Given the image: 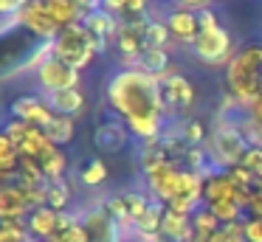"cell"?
Instances as JSON below:
<instances>
[{
	"label": "cell",
	"instance_id": "6da1fadb",
	"mask_svg": "<svg viewBox=\"0 0 262 242\" xmlns=\"http://www.w3.org/2000/svg\"><path fill=\"white\" fill-rule=\"evenodd\" d=\"M107 107L119 113L127 121H161L164 116V96H161V76L141 71V68H124L113 73L107 82Z\"/></svg>",
	"mask_w": 262,
	"mask_h": 242
},
{
	"label": "cell",
	"instance_id": "7a4b0ae2",
	"mask_svg": "<svg viewBox=\"0 0 262 242\" xmlns=\"http://www.w3.org/2000/svg\"><path fill=\"white\" fill-rule=\"evenodd\" d=\"M226 84L231 90V99L251 107L259 101L262 87V42H248L231 56L226 65Z\"/></svg>",
	"mask_w": 262,
	"mask_h": 242
},
{
	"label": "cell",
	"instance_id": "3957f363",
	"mask_svg": "<svg viewBox=\"0 0 262 242\" xmlns=\"http://www.w3.org/2000/svg\"><path fill=\"white\" fill-rule=\"evenodd\" d=\"M248 146L251 144H248V138H245V133L239 127H234V124H228V121L217 124L214 133L206 141V152H209V161H211V166H214V172H226V169L243 163Z\"/></svg>",
	"mask_w": 262,
	"mask_h": 242
},
{
	"label": "cell",
	"instance_id": "277c9868",
	"mask_svg": "<svg viewBox=\"0 0 262 242\" xmlns=\"http://www.w3.org/2000/svg\"><path fill=\"white\" fill-rule=\"evenodd\" d=\"M102 51H104L102 42H99L82 23L62 28V34L54 39V56L62 59V62H68L74 71H85V68L93 62V56L102 54Z\"/></svg>",
	"mask_w": 262,
	"mask_h": 242
},
{
	"label": "cell",
	"instance_id": "5b68a950",
	"mask_svg": "<svg viewBox=\"0 0 262 242\" xmlns=\"http://www.w3.org/2000/svg\"><path fill=\"white\" fill-rule=\"evenodd\" d=\"M192 54L198 56L203 65H228L237 51H234V45H231V34L223 26H214V28L200 31V37L192 42Z\"/></svg>",
	"mask_w": 262,
	"mask_h": 242
},
{
	"label": "cell",
	"instance_id": "8992f818",
	"mask_svg": "<svg viewBox=\"0 0 262 242\" xmlns=\"http://www.w3.org/2000/svg\"><path fill=\"white\" fill-rule=\"evenodd\" d=\"M37 84L42 93H59V90H74L79 87V71L68 65V62L57 59V56H46L42 65H37Z\"/></svg>",
	"mask_w": 262,
	"mask_h": 242
},
{
	"label": "cell",
	"instance_id": "52a82bcc",
	"mask_svg": "<svg viewBox=\"0 0 262 242\" xmlns=\"http://www.w3.org/2000/svg\"><path fill=\"white\" fill-rule=\"evenodd\" d=\"M20 23H23L20 28L34 34L40 42H54V39L62 34V26L51 17V11H48V6L42 3V0H31L23 9V14H20Z\"/></svg>",
	"mask_w": 262,
	"mask_h": 242
},
{
	"label": "cell",
	"instance_id": "ba28073f",
	"mask_svg": "<svg viewBox=\"0 0 262 242\" xmlns=\"http://www.w3.org/2000/svg\"><path fill=\"white\" fill-rule=\"evenodd\" d=\"M161 96H164V110L175 113V116L186 113L194 104V99H198L194 84L183 73H166V76H161Z\"/></svg>",
	"mask_w": 262,
	"mask_h": 242
},
{
	"label": "cell",
	"instance_id": "9c48e42d",
	"mask_svg": "<svg viewBox=\"0 0 262 242\" xmlns=\"http://www.w3.org/2000/svg\"><path fill=\"white\" fill-rule=\"evenodd\" d=\"M124 118L116 116V118H104V121L96 124V129H93V146H96L102 155H119L121 149L127 146V141H130V129H127V124H121Z\"/></svg>",
	"mask_w": 262,
	"mask_h": 242
},
{
	"label": "cell",
	"instance_id": "30bf717a",
	"mask_svg": "<svg viewBox=\"0 0 262 242\" xmlns=\"http://www.w3.org/2000/svg\"><path fill=\"white\" fill-rule=\"evenodd\" d=\"M181 178H183V169L172 166V163H161L152 172H147V186L152 191V200H161L164 206H169L181 194Z\"/></svg>",
	"mask_w": 262,
	"mask_h": 242
},
{
	"label": "cell",
	"instance_id": "8fae6325",
	"mask_svg": "<svg viewBox=\"0 0 262 242\" xmlns=\"http://www.w3.org/2000/svg\"><path fill=\"white\" fill-rule=\"evenodd\" d=\"M9 116L23 118V121H29V124H37V127H42V129H48V124L57 118L54 110L48 107V101L40 99V96H34V93L17 96V99L9 104Z\"/></svg>",
	"mask_w": 262,
	"mask_h": 242
},
{
	"label": "cell",
	"instance_id": "7c38bea8",
	"mask_svg": "<svg viewBox=\"0 0 262 242\" xmlns=\"http://www.w3.org/2000/svg\"><path fill=\"white\" fill-rule=\"evenodd\" d=\"M166 28H169L172 39L178 42L192 45L200 37V11L198 9H186V6H175V9L166 14Z\"/></svg>",
	"mask_w": 262,
	"mask_h": 242
},
{
	"label": "cell",
	"instance_id": "4fadbf2b",
	"mask_svg": "<svg viewBox=\"0 0 262 242\" xmlns=\"http://www.w3.org/2000/svg\"><path fill=\"white\" fill-rule=\"evenodd\" d=\"M82 225H85L91 242H121L119 236H116L119 234V223L104 211V206L91 208V211L85 214V219H82Z\"/></svg>",
	"mask_w": 262,
	"mask_h": 242
},
{
	"label": "cell",
	"instance_id": "5bb4252c",
	"mask_svg": "<svg viewBox=\"0 0 262 242\" xmlns=\"http://www.w3.org/2000/svg\"><path fill=\"white\" fill-rule=\"evenodd\" d=\"M59 223H62V211H54L48 206H40L26 217V225H29V234L34 236L37 242H51V236L59 231Z\"/></svg>",
	"mask_w": 262,
	"mask_h": 242
},
{
	"label": "cell",
	"instance_id": "9a60e30c",
	"mask_svg": "<svg viewBox=\"0 0 262 242\" xmlns=\"http://www.w3.org/2000/svg\"><path fill=\"white\" fill-rule=\"evenodd\" d=\"M82 26H85L88 31H91L93 37L107 48V42H110V39H116V31H119V17L110 14V11H104L102 6H99V9L88 11V14L82 17Z\"/></svg>",
	"mask_w": 262,
	"mask_h": 242
},
{
	"label": "cell",
	"instance_id": "2e32d148",
	"mask_svg": "<svg viewBox=\"0 0 262 242\" xmlns=\"http://www.w3.org/2000/svg\"><path fill=\"white\" fill-rule=\"evenodd\" d=\"M31 214V206L26 200V191L17 183L0 186V219H26Z\"/></svg>",
	"mask_w": 262,
	"mask_h": 242
},
{
	"label": "cell",
	"instance_id": "e0dca14e",
	"mask_svg": "<svg viewBox=\"0 0 262 242\" xmlns=\"http://www.w3.org/2000/svg\"><path fill=\"white\" fill-rule=\"evenodd\" d=\"M144 28H136V26H121L119 23V31H116V48H119V54L124 56L127 62H133V68L138 65V59L144 56V51H147V45H144Z\"/></svg>",
	"mask_w": 262,
	"mask_h": 242
},
{
	"label": "cell",
	"instance_id": "ac0fdd59",
	"mask_svg": "<svg viewBox=\"0 0 262 242\" xmlns=\"http://www.w3.org/2000/svg\"><path fill=\"white\" fill-rule=\"evenodd\" d=\"M239 186L228 178V172H209L203 183V200L209 203H220V200H237Z\"/></svg>",
	"mask_w": 262,
	"mask_h": 242
},
{
	"label": "cell",
	"instance_id": "d6986e66",
	"mask_svg": "<svg viewBox=\"0 0 262 242\" xmlns=\"http://www.w3.org/2000/svg\"><path fill=\"white\" fill-rule=\"evenodd\" d=\"M48 107L54 110V116H65V118H74L85 110V93L79 87L74 90H59V93H48L46 96Z\"/></svg>",
	"mask_w": 262,
	"mask_h": 242
},
{
	"label": "cell",
	"instance_id": "ffe728a7",
	"mask_svg": "<svg viewBox=\"0 0 262 242\" xmlns=\"http://www.w3.org/2000/svg\"><path fill=\"white\" fill-rule=\"evenodd\" d=\"M161 234H164L166 239H172V242H189V239L194 236V231H192V217H186V214H178V211H172V208H166L164 223H161Z\"/></svg>",
	"mask_w": 262,
	"mask_h": 242
},
{
	"label": "cell",
	"instance_id": "44dd1931",
	"mask_svg": "<svg viewBox=\"0 0 262 242\" xmlns=\"http://www.w3.org/2000/svg\"><path fill=\"white\" fill-rule=\"evenodd\" d=\"M51 138H48V133L42 127H37V124H31L29 133H26V138L20 141V158H37L40 161L42 155H46L48 149H51Z\"/></svg>",
	"mask_w": 262,
	"mask_h": 242
},
{
	"label": "cell",
	"instance_id": "7402d4cb",
	"mask_svg": "<svg viewBox=\"0 0 262 242\" xmlns=\"http://www.w3.org/2000/svg\"><path fill=\"white\" fill-rule=\"evenodd\" d=\"M42 3L48 6L51 17H54V20H57L62 28H68V26H76V23H82V9L74 3V0H42Z\"/></svg>",
	"mask_w": 262,
	"mask_h": 242
},
{
	"label": "cell",
	"instance_id": "603a6c76",
	"mask_svg": "<svg viewBox=\"0 0 262 242\" xmlns=\"http://www.w3.org/2000/svg\"><path fill=\"white\" fill-rule=\"evenodd\" d=\"M40 163H42V172H46L48 183H59L62 174H65V169H68V155H65L59 146H51V149L40 158Z\"/></svg>",
	"mask_w": 262,
	"mask_h": 242
},
{
	"label": "cell",
	"instance_id": "cb8c5ba5",
	"mask_svg": "<svg viewBox=\"0 0 262 242\" xmlns=\"http://www.w3.org/2000/svg\"><path fill=\"white\" fill-rule=\"evenodd\" d=\"M136 68L152 73V76H166V71H169V54H166V48H147Z\"/></svg>",
	"mask_w": 262,
	"mask_h": 242
},
{
	"label": "cell",
	"instance_id": "d4e9b609",
	"mask_svg": "<svg viewBox=\"0 0 262 242\" xmlns=\"http://www.w3.org/2000/svg\"><path fill=\"white\" fill-rule=\"evenodd\" d=\"M46 133H48V138H51V144L62 149L65 144H71V141H74V135H76V121H74V118H65V116H57L51 124H48Z\"/></svg>",
	"mask_w": 262,
	"mask_h": 242
},
{
	"label": "cell",
	"instance_id": "484cf974",
	"mask_svg": "<svg viewBox=\"0 0 262 242\" xmlns=\"http://www.w3.org/2000/svg\"><path fill=\"white\" fill-rule=\"evenodd\" d=\"M107 178H110V169H107V163H104L102 158H91V161H85V166L79 169V180H82V186H88V189L102 186Z\"/></svg>",
	"mask_w": 262,
	"mask_h": 242
},
{
	"label": "cell",
	"instance_id": "4316f807",
	"mask_svg": "<svg viewBox=\"0 0 262 242\" xmlns=\"http://www.w3.org/2000/svg\"><path fill=\"white\" fill-rule=\"evenodd\" d=\"M209 208L211 214H214L217 219H220V225H231V223H243L248 214L243 211V208L237 206V200H220V203H209Z\"/></svg>",
	"mask_w": 262,
	"mask_h": 242
},
{
	"label": "cell",
	"instance_id": "83f0119b",
	"mask_svg": "<svg viewBox=\"0 0 262 242\" xmlns=\"http://www.w3.org/2000/svg\"><path fill=\"white\" fill-rule=\"evenodd\" d=\"M251 146H262V99L248 107V121L239 127Z\"/></svg>",
	"mask_w": 262,
	"mask_h": 242
},
{
	"label": "cell",
	"instance_id": "f1b7e54d",
	"mask_svg": "<svg viewBox=\"0 0 262 242\" xmlns=\"http://www.w3.org/2000/svg\"><path fill=\"white\" fill-rule=\"evenodd\" d=\"M121 200H124V208H127V217H130V223L136 225L138 219L147 214V208L152 206V200H149L144 191H121Z\"/></svg>",
	"mask_w": 262,
	"mask_h": 242
},
{
	"label": "cell",
	"instance_id": "f546056e",
	"mask_svg": "<svg viewBox=\"0 0 262 242\" xmlns=\"http://www.w3.org/2000/svg\"><path fill=\"white\" fill-rule=\"evenodd\" d=\"M220 228H223L220 219H217L206 206H200L198 211L192 214V231H194V236H211V234H217Z\"/></svg>",
	"mask_w": 262,
	"mask_h": 242
},
{
	"label": "cell",
	"instance_id": "4dcf8cb0",
	"mask_svg": "<svg viewBox=\"0 0 262 242\" xmlns=\"http://www.w3.org/2000/svg\"><path fill=\"white\" fill-rule=\"evenodd\" d=\"M141 34H144V45H147V48H166V42L172 39L166 23H161V20H149Z\"/></svg>",
	"mask_w": 262,
	"mask_h": 242
},
{
	"label": "cell",
	"instance_id": "1f68e13d",
	"mask_svg": "<svg viewBox=\"0 0 262 242\" xmlns=\"http://www.w3.org/2000/svg\"><path fill=\"white\" fill-rule=\"evenodd\" d=\"M0 242H31L26 219H0Z\"/></svg>",
	"mask_w": 262,
	"mask_h": 242
},
{
	"label": "cell",
	"instance_id": "d6a6232c",
	"mask_svg": "<svg viewBox=\"0 0 262 242\" xmlns=\"http://www.w3.org/2000/svg\"><path fill=\"white\" fill-rule=\"evenodd\" d=\"M68 203H71V189H68L65 180H59V183H48V191H46V206L48 208L62 211Z\"/></svg>",
	"mask_w": 262,
	"mask_h": 242
},
{
	"label": "cell",
	"instance_id": "836d02e7",
	"mask_svg": "<svg viewBox=\"0 0 262 242\" xmlns=\"http://www.w3.org/2000/svg\"><path fill=\"white\" fill-rule=\"evenodd\" d=\"M181 141H186L189 146H200L203 141H209V138H206L203 121H200V118H189V121H183V127H181Z\"/></svg>",
	"mask_w": 262,
	"mask_h": 242
},
{
	"label": "cell",
	"instance_id": "e575fe53",
	"mask_svg": "<svg viewBox=\"0 0 262 242\" xmlns=\"http://www.w3.org/2000/svg\"><path fill=\"white\" fill-rule=\"evenodd\" d=\"M29 127H31L29 121H23V118H14V116H9V118H6V124H3V135H9V138H12L14 144L20 146V141L26 138V133H29Z\"/></svg>",
	"mask_w": 262,
	"mask_h": 242
},
{
	"label": "cell",
	"instance_id": "d590c367",
	"mask_svg": "<svg viewBox=\"0 0 262 242\" xmlns=\"http://www.w3.org/2000/svg\"><path fill=\"white\" fill-rule=\"evenodd\" d=\"M243 166L248 169L256 180H262V146H248V152H245V158H243Z\"/></svg>",
	"mask_w": 262,
	"mask_h": 242
},
{
	"label": "cell",
	"instance_id": "8d00e7d4",
	"mask_svg": "<svg viewBox=\"0 0 262 242\" xmlns=\"http://www.w3.org/2000/svg\"><path fill=\"white\" fill-rule=\"evenodd\" d=\"M228 172V178L234 180V183L239 186V189H256V178L248 172V169L243 166V163H237V166H231V169H226Z\"/></svg>",
	"mask_w": 262,
	"mask_h": 242
},
{
	"label": "cell",
	"instance_id": "74e56055",
	"mask_svg": "<svg viewBox=\"0 0 262 242\" xmlns=\"http://www.w3.org/2000/svg\"><path fill=\"white\" fill-rule=\"evenodd\" d=\"M243 228H245V242H262V219L259 217H245Z\"/></svg>",
	"mask_w": 262,
	"mask_h": 242
},
{
	"label": "cell",
	"instance_id": "f35d334b",
	"mask_svg": "<svg viewBox=\"0 0 262 242\" xmlns=\"http://www.w3.org/2000/svg\"><path fill=\"white\" fill-rule=\"evenodd\" d=\"M31 0H0V14L3 17H20Z\"/></svg>",
	"mask_w": 262,
	"mask_h": 242
},
{
	"label": "cell",
	"instance_id": "ab89813d",
	"mask_svg": "<svg viewBox=\"0 0 262 242\" xmlns=\"http://www.w3.org/2000/svg\"><path fill=\"white\" fill-rule=\"evenodd\" d=\"M214 26H220V23H217V14L211 9H200V28H214Z\"/></svg>",
	"mask_w": 262,
	"mask_h": 242
},
{
	"label": "cell",
	"instance_id": "60d3db41",
	"mask_svg": "<svg viewBox=\"0 0 262 242\" xmlns=\"http://www.w3.org/2000/svg\"><path fill=\"white\" fill-rule=\"evenodd\" d=\"M147 6H149V0H127V9H124V11H130V14H141V17H147Z\"/></svg>",
	"mask_w": 262,
	"mask_h": 242
},
{
	"label": "cell",
	"instance_id": "b9f144b4",
	"mask_svg": "<svg viewBox=\"0 0 262 242\" xmlns=\"http://www.w3.org/2000/svg\"><path fill=\"white\" fill-rule=\"evenodd\" d=\"M102 9H104V11H110V14H116V17H119L121 11L127 9V0H102Z\"/></svg>",
	"mask_w": 262,
	"mask_h": 242
},
{
	"label": "cell",
	"instance_id": "7bdbcfd3",
	"mask_svg": "<svg viewBox=\"0 0 262 242\" xmlns=\"http://www.w3.org/2000/svg\"><path fill=\"white\" fill-rule=\"evenodd\" d=\"M189 242H209V236H192Z\"/></svg>",
	"mask_w": 262,
	"mask_h": 242
}]
</instances>
